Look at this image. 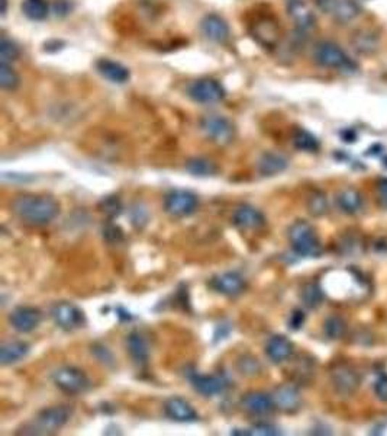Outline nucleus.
<instances>
[{
	"label": "nucleus",
	"mask_w": 387,
	"mask_h": 436,
	"mask_svg": "<svg viewBox=\"0 0 387 436\" xmlns=\"http://www.w3.org/2000/svg\"><path fill=\"white\" fill-rule=\"evenodd\" d=\"M13 216L32 227H42L60 216V202L48 195L23 193L10 204Z\"/></svg>",
	"instance_id": "nucleus-1"
},
{
	"label": "nucleus",
	"mask_w": 387,
	"mask_h": 436,
	"mask_svg": "<svg viewBox=\"0 0 387 436\" xmlns=\"http://www.w3.org/2000/svg\"><path fill=\"white\" fill-rule=\"evenodd\" d=\"M289 240L299 256L318 258L322 255V245L317 231L308 221L297 220L289 229Z\"/></svg>",
	"instance_id": "nucleus-2"
},
{
	"label": "nucleus",
	"mask_w": 387,
	"mask_h": 436,
	"mask_svg": "<svg viewBox=\"0 0 387 436\" xmlns=\"http://www.w3.org/2000/svg\"><path fill=\"white\" fill-rule=\"evenodd\" d=\"M313 59L325 68L341 70V72H355L357 64L348 57L338 44L333 41H321L315 46Z\"/></svg>",
	"instance_id": "nucleus-3"
},
{
	"label": "nucleus",
	"mask_w": 387,
	"mask_h": 436,
	"mask_svg": "<svg viewBox=\"0 0 387 436\" xmlns=\"http://www.w3.org/2000/svg\"><path fill=\"white\" fill-rule=\"evenodd\" d=\"M52 381L63 392L70 396L83 395L90 388V379L86 372L77 367L66 365L52 374Z\"/></svg>",
	"instance_id": "nucleus-4"
},
{
	"label": "nucleus",
	"mask_w": 387,
	"mask_h": 436,
	"mask_svg": "<svg viewBox=\"0 0 387 436\" xmlns=\"http://www.w3.org/2000/svg\"><path fill=\"white\" fill-rule=\"evenodd\" d=\"M199 125L209 142L217 146H228L234 142L235 126L226 117L206 115L200 120Z\"/></svg>",
	"instance_id": "nucleus-5"
},
{
	"label": "nucleus",
	"mask_w": 387,
	"mask_h": 436,
	"mask_svg": "<svg viewBox=\"0 0 387 436\" xmlns=\"http://www.w3.org/2000/svg\"><path fill=\"white\" fill-rule=\"evenodd\" d=\"M252 38L266 50H276L281 41V28L279 21L271 15H263L251 23Z\"/></svg>",
	"instance_id": "nucleus-6"
},
{
	"label": "nucleus",
	"mask_w": 387,
	"mask_h": 436,
	"mask_svg": "<svg viewBox=\"0 0 387 436\" xmlns=\"http://www.w3.org/2000/svg\"><path fill=\"white\" fill-rule=\"evenodd\" d=\"M199 207L197 196L186 189H173L170 191L164 198V209L171 217H189L196 213Z\"/></svg>",
	"instance_id": "nucleus-7"
},
{
	"label": "nucleus",
	"mask_w": 387,
	"mask_h": 436,
	"mask_svg": "<svg viewBox=\"0 0 387 436\" xmlns=\"http://www.w3.org/2000/svg\"><path fill=\"white\" fill-rule=\"evenodd\" d=\"M70 415L71 412L64 406H54L50 407V409H44L38 413L34 421V428L30 433L48 435L59 432L61 428L67 425V421L70 420Z\"/></svg>",
	"instance_id": "nucleus-8"
},
{
	"label": "nucleus",
	"mask_w": 387,
	"mask_h": 436,
	"mask_svg": "<svg viewBox=\"0 0 387 436\" xmlns=\"http://www.w3.org/2000/svg\"><path fill=\"white\" fill-rule=\"evenodd\" d=\"M331 384L338 396L353 397L360 388L361 378L350 365L338 363L331 370Z\"/></svg>",
	"instance_id": "nucleus-9"
},
{
	"label": "nucleus",
	"mask_w": 387,
	"mask_h": 436,
	"mask_svg": "<svg viewBox=\"0 0 387 436\" xmlns=\"http://www.w3.org/2000/svg\"><path fill=\"white\" fill-rule=\"evenodd\" d=\"M51 317L55 321V325L66 332H73L84 326L86 317L80 308L70 303V301H60L51 308Z\"/></svg>",
	"instance_id": "nucleus-10"
},
{
	"label": "nucleus",
	"mask_w": 387,
	"mask_h": 436,
	"mask_svg": "<svg viewBox=\"0 0 387 436\" xmlns=\"http://www.w3.org/2000/svg\"><path fill=\"white\" fill-rule=\"evenodd\" d=\"M188 93L195 102L205 104V105L218 104L224 101V97L226 95L222 84L218 80L210 79V77L195 80L189 86Z\"/></svg>",
	"instance_id": "nucleus-11"
},
{
	"label": "nucleus",
	"mask_w": 387,
	"mask_h": 436,
	"mask_svg": "<svg viewBox=\"0 0 387 436\" xmlns=\"http://www.w3.org/2000/svg\"><path fill=\"white\" fill-rule=\"evenodd\" d=\"M42 321V313L39 308L31 305H21L12 310L9 314V323L12 329L19 333L34 332Z\"/></svg>",
	"instance_id": "nucleus-12"
},
{
	"label": "nucleus",
	"mask_w": 387,
	"mask_h": 436,
	"mask_svg": "<svg viewBox=\"0 0 387 436\" xmlns=\"http://www.w3.org/2000/svg\"><path fill=\"white\" fill-rule=\"evenodd\" d=\"M288 15L295 23L296 30L304 34L310 32L317 26V17L306 0H289Z\"/></svg>",
	"instance_id": "nucleus-13"
},
{
	"label": "nucleus",
	"mask_w": 387,
	"mask_h": 436,
	"mask_svg": "<svg viewBox=\"0 0 387 436\" xmlns=\"http://www.w3.org/2000/svg\"><path fill=\"white\" fill-rule=\"evenodd\" d=\"M210 287L226 297H238L246 291L247 283L238 272H224L210 281Z\"/></svg>",
	"instance_id": "nucleus-14"
},
{
	"label": "nucleus",
	"mask_w": 387,
	"mask_h": 436,
	"mask_svg": "<svg viewBox=\"0 0 387 436\" xmlns=\"http://www.w3.org/2000/svg\"><path fill=\"white\" fill-rule=\"evenodd\" d=\"M200 31L208 39L217 42V44H225L229 37H231L229 25L217 13H209L200 21Z\"/></svg>",
	"instance_id": "nucleus-15"
},
{
	"label": "nucleus",
	"mask_w": 387,
	"mask_h": 436,
	"mask_svg": "<svg viewBox=\"0 0 387 436\" xmlns=\"http://www.w3.org/2000/svg\"><path fill=\"white\" fill-rule=\"evenodd\" d=\"M244 410L254 416H266L276 409L275 397L263 391H250L241 399Z\"/></svg>",
	"instance_id": "nucleus-16"
},
{
	"label": "nucleus",
	"mask_w": 387,
	"mask_h": 436,
	"mask_svg": "<svg viewBox=\"0 0 387 436\" xmlns=\"http://www.w3.org/2000/svg\"><path fill=\"white\" fill-rule=\"evenodd\" d=\"M164 412L171 420L180 421V424H192L199 419L195 407L181 397H170L164 403Z\"/></svg>",
	"instance_id": "nucleus-17"
},
{
	"label": "nucleus",
	"mask_w": 387,
	"mask_h": 436,
	"mask_svg": "<svg viewBox=\"0 0 387 436\" xmlns=\"http://www.w3.org/2000/svg\"><path fill=\"white\" fill-rule=\"evenodd\" d=\"M232 222L241 230H258L266 224V217L260 209L251 205H241L235 209Z\"/></svg>",
	"instance_id": "nucleus-18"
},
{
	"label": "nucleus",
	"mask_w": 387,
	"mask_h": 436,
	"mask_svg": "<svg viewBox=\"0 0 387 436\" xmlns=\"http://www.w3.org/2000/svg\"><path fill=\"white\" fill-rule=\"evenodd\" d=\"M190 381L195 390L205 397H213V396L222 395L228 387L226 379L219 375H200L195 372L190 375Z\"/></svg>",
	"instance_id": "nucleus-19"
},
{
	"label": "nucleus",
	"mask_w": 387,
	"mask_h": 436,
	"mask_svg": "<svg viewBox=\"0 0 387 436\" xmlns=\"http://www.w3.org/2000/svg\"><path fill=\"white\" fill-rule=\"evenodd\" d=\"M266 355L271 362L281 363L293 355V343L283 334L271 336L266 345Z\"/></svg>",
	"instance_id": "nucleus-20"
},
{
	"label": "nucleus",
	"mask_w": 387,
	"mask_h": 436,
	"mask_svg": "<svg viewBox=\"0 0 387 436\" xmlns=\"http://www.w3.org/2000/svg\"><path fill=\"white\" fill-rule=\"evenodd\" d=\"M350 42L353 48L358 53V54H363V55H370V54H375L379 47H380V38L379 35L371 31V30H366V28H363V30H358L355 31L351 38H350Z\"/></svg>",
	"instance_id": "nucleus-21"
},
{
	"label": "nucleus",
	"mask_w": 387,
	"mask_h": 436,
	"mask_svg": "<svg viewBox=\"0 0 387 436\" xmlns=\"http://www.w3.org/2000/svg\"><path fill=\"white\" fill-rule=\"evenodd\" d=\"M31 350V345L23 341H12L8 343H3L0 348V363L3 367H9V365H15L21 361H23Z\"/></svg>",
	"instance_id": "nucleus-22"
},
{
	"label": "nucleus",
	"mask_w": 387,
	"mask_h": 436,
	"mask_svg": "<svg viewBox=\"0 0 387 436\" xmlns=\"http://www.w3.org/2000/svg\"><path fill=\"white\" fill-rule=\"evenodd\" d=\"M96 68L100 75L112 83L123 84L129 80V77H131V73H129L128 67L109 59H100L96 63Z\"/></svg>",
	"instance_id": "nucleus-23"
},
{
	"label": "nucleus",
	"mask_w": 387,
	"mask_h": 436,
	"mask_svg": "<svg viewBox=\"0 0 387 436\" xmlns=\"http://www.w3.org/2000/svg\"><path fill=\"white\" fill-rule=\"evenodd\" d=\"M126 349L132 361L138 365H146L150 359V346L146 337L139 332H131L126 336Z\"/></svg>",
	"instance_id": "nucleus-24"
},
{
	"label": "nucleus",
	"mask_w": 387,
	"mask_h": 436,
	"mask_svg": "<svg viewBox=\"0 0 387 436\" xmlns=\"http://www.w3.org/2000/svg\"><path fill=\"white\" fill-rule=\"evenodd\" d=\"M275 403H276V407H279L280 410L293 413L300 407L302 399H300V392L296 387H293L290 384H286V386H281L276 390Z\"/></svg>",
	"instance_id": "nucleus-25"
},
{
	"label": "nucleus",
	"mask_w": 387,
	"mask_h": 436,
	"mask_svg": "<svg viewBox=\"0 0 387 436\" xmlns=\"http://www.w3.org/2000/svg\"><path fill=\"white\" fill-rule=\"evenodd\" d=\"M288 159L279 153H264L260 162H258V172L263 176H276L288 169Z\"/></svg>",
	"instance_id": "nucleus-26"
},
{
	"label": "nucleus",
	"mask_w": 387,
	"mask_h": 436,
	"mask_svg": "<svg viewBox=\"0 0 387 436\" xmlns=\"http://www.w3.org/2000/svg\"><path fill=\"white\" fill-rule=\"evenodd\" d=\"M361 13V8L358 5L357 0H338L334 10H333V18L335 22L341 25H347L353 22L358 15Z\"/></svg>",
	"instance_id": "nucleus-27"
},
{
	"label": "nucleus",
	"mask_w": 387,
	"mask_h": 436,
	"mask_svg": "<svg viewBox=\"0 0 387 436\" xmlns=\"http://www.w3.org/2000/svg\"><path fill=\"white\" fill-rule=\"evenodd\" d=\"M337 204H338L342 213L353 216V214H357L358 211L361 209L363 196L360 195V192L353 189V188L344 189L337 196Z\"/></svg>",
	"instance_id": "nucleus-28"
},
{
	"label": "nucleus",
	"mask_w": 387,
	"mask_h": 436,
	"mask_svg": "<svg viewBox=\"0 0 387 436\" xmlns=\"http://www.w3.org/2000/svg\"><path fill=\"white\" fill-rule=\"evenodd\" d=\"M186 171L193 176L208 178V176H217L219 173V167L217 163L209 159L192 158L186 162Z\"/></svg>",
	"instance_id": "nucleus-29"
},
{
	"label": "nucleus",
	"mask_w": 387,
	"mask_h": 436,
	"mask_svg": "<svg viewBox=\"0 0 387 436\" xmlns=\"http://www.w3.org/2000/svg\"><path fill=\"white\" fill-rule=\"evenodd\" d=\"M22 12L28 19L42 21L48 17L50 5L47 0H23Z\"/></svg>",
	"instance_id": "nucleus-30"
},
{
	"label": "nucleus",
	"mask_w": 387,
	"mask_h": 436,
	"mask_svg": "<svg viewBox=\"0 0 387 436\" xmlns=\"http://www.w3.org/2000/svg\"><path fill=\"white\" fill-rule=\"evenodd\" d=\"M300 298H302V303L308 307V308H318L325 298V294L321 288L319 284L317 283H309L302 288V292H300Z\"/></svg>",
	"instance_id": "nucleus-31"
},
{
	"label": "nucleus",
	"mask_w": 387,
	"mask_h": 436,
	"mask_svg": "<svg viewBox=\"0 0 387 436\" xmlns=\"http://www.w3.org/2000/svg\"><path fill=\"white\" fill-rule=\"evenodd\" d=\"M324 333L331 341L342 339L347 333V323L341 316H329L324 323Z\"/></svg>",
	"instance_id": "nucleus-32"
},
{
	"label": "nucleus",
	"mask_w": 387,
	"mask_h": 436,
	"mask_svg": "<svg viewBox=\"0 0 387 436\" xmlns=\"http://www.w3.org/2000/svg\"><path fill=\"white\" fill-rule=\"evenodd\" d=\"M293 146L300 150V151H306V153H315L319 150V142L318 138L315 137L313 134H310L306 130H297L293 134Z\"/></svg>",
	"instance_id": "nucleus-33"
},
{
	"label": "nucleus",
	"mask_w": 387,
	"mask_h": 436,
	"mask_svg": "<svg viewBox=\"0 0 387 436\" xmlns=\"http://www.w3.org/2000/svg\"><path fill=\"white\" fill-rule=\"evenodd\" d=\"M21 83V77L12 64L0 63V88L3 91L12 92L15 91Z\"/></svg>",
	"instance_id": "nucleus-34"
},
{
	"label": "nucleus",
	"mask_w": 387,
	"mask_h": 436,
	"mask_svg": "<svg viewBox=\"0 0 387 436\" xmlns=\"http://www.w3.org/2000/svg\"><path fill=\"white\" fill-rule=\"evenodd\" d=\"M237 370L239 371V374H242L244 377H258L263 371V365L261 362L258 361L255 357L252 355H242L238 358L237 361Z\"/></svg>",
	"instance_id": "nucleus-35"
},
{
	"label": "nucleus",
	"mask_w": 387,
	"mask_h": 436,
	"mask_svg": "<svg viewBox=\"0 0 387 436\" xmlns=\"http://www.w3.org/2000/svg\"><path fill=\"white\" fill-rule=\"evenodd\" d=\"M306 207H308V211L312 217H324L329 209L326 195L321 191L313 192L308 198Z\"/></svg>",
	"instance_id": "nucleus-36"
},
{
	"label": "nucleus",
	"mask_w": 387,
	"mask_h": 436,
	"mask_svg": "<svg viewBox=\"0 0 387 436\" xmlns=\"http://www.w3.org/2000/svg\"><path fill=\"white\" fill-rule=\"evenodd\" d=\"M19 57H21V50L17 42L3 35L2 39H0V59H2V63L12 64Z\"/></svg>",
	"instance_id": "nucleus-37"
},
{
	"label": "nucleus",
	"mask_w": 387,
	"mask_h": 436,
	"mask_svg": "<svg viewBox=\"0 0 387 436\" xmlns=\"http://www.w3.org/2000/svg\"><path fill=\"white\" fill-rule=\"evenodd\" d=\"M99 209H100V213H103L106 217L117 218L121 216L123 205H122V201L119 200V196L109 195L100 200Z\"/></svg>",
	"instance_id": "nucleus-38"
},
{
	"label": "nucleus",
	"mask_w": 387,
	"mask_h": 436,
	"mask_svg": "<svg viewBox=\"0 0 387 436\" xmlns=\"http://www.w3.org/2000/svg\"><path fill=\"white\" fill-rule=\"evenodd\" d=\"M280 429L271 424H257L254 426H251L250 429H244L242 432H239L238 429L232 430V435H250V436H277L280 435Z\"/></svg>",
	"instance_id": "nucleus-39"
},
{
	"label": "nucleus",
	"mask_w": 387,
	"mask_h": 436,
	"mask_svg": "<svg viewBox=\"0 0 387 436\" xmlns=\"http://www.w3.org/2000/svg\"><path fill=\"white\" fill-rule=\"evenodd\" d=\"M148 211L142 204H135L131 208V222L137 229H142L148 222Z\"/></svg>",
	"instance_id": "nucleus-40"
},
{
	"label": "nucleus",
	"mask_w": 387,
	"mask_h": 436,
	"mask_svg": "<svg viewBox=\"0 0 387 436\" xmlns=\"http://www.w3.org/2000/svg\"><path fill=\"white\" fill-rule=\"evenodd\" d=\"M103 238L109 245H118L123 240V231L117 224L108 222L103 227Z\"/></svg>",
	"instance_id": "nucleus-41"
},
{
	"label": "nucleus",
	"mask_w": 387,
	"mask_h": 436,
	"mask_svg": "<svg viewBox=\"0 0 387 436\" xmlns=\"http://www.w3.org/2000/svg\"><path fill=\"white\" fill-rule=\"evenodd\" d=\"M375 395L376 397L383 401L387 403V375L381 374L375 383Z\"/></svg>",
	"instance_id": "nucleus-42"
},
{
	"label": "nucleus",
	"mask_w": 387,
	"mask_h": 436,
	"mask_svg": "<svg viewBox=\"0 0 387 436\" xmlns=\"http://www.w3.org/2000/svg\"><path fill=\"white\" fill-rule=\"evenodd\" d=\"M305 320H306V314L305 312L299 310V308H296V310H293V313L290 314V319H289V328L292 330H299L300 328H302L305 325Z\"/></svg>",
	"instance_id": "nucleus-43"
},
{
	"label": "nucleus",
	"mask_w": 387,
	"mask_h": 436,
	"mask_svg": "<svg viewBox=\"0 0 387 436\" xmlns=\"http://www.w3.org/2000/svg\"><path fill=\"white\" fill-rule=\"evenodd\" d=\"M377 196L383 208H387V178H381L377 182Z\"/></svg>",
	"instance_id": "nucleus-44"
},
{
	"label": "nucleus",
	"mask_w": 387,
	"mask_h": 436,
	"mask_svg": "<svg viewBox=\"0 0 387 436\" xmlns=\"http://www.w3.org/2000/svg\"><path fill=\"white\" fill-rule=\"evenodd\" d=\"M52 10L57 17H66L71 10V5L67 0H55V3L52 5Z\"/></svg>",
	"instance_id": "nucleus-45"
},
{
	"label": "nucleus",
	"mask_w": 387,
	"mask_h": 436,
	"mask_svg": "<svg viewBox=\"0 0 387 436\" xmlns=\"http://www.w3.org/2000/svg\"><path fill=\"white\" fill-rule=\"evenodd\" d=\"M313 2H315V5H317L322 12L329 13V15H331L338 0H313Z\"/></svg>",
	"instance_id": "nucleus-46"
},
{
	"label": "nucleus",
	"mask_w": 387,
	"mask_h": 436,
	"mask_svg": "<svg viewBox=\"0 0 387 436\" xmlns=\"http://www.w3.org/2000/svg\"><path fill=\"white\" fill-rule=\"evenodd\" d=\"M6 8H8V0H2V15L6 13Z\"/></svg>",
	"instance_id": "nucleus-47"
}]
</instances>
